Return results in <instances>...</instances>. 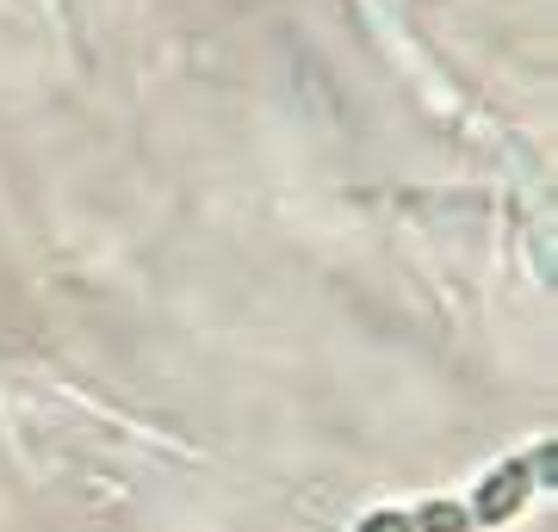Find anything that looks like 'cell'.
<instances>
[{
    "label": "cell",
    "instance_id": "6da1fadb",
    "mask_svg": "<svg viewBox=\"0 0 558 532\" xmlns=\"http://www.w3.org/2000/svg\"><path fill=\"white\" fill-rule=\"evenodd\" d=\"M553 471H558V453L553 440L546 446H527V453L509 465V471L484 477L478 483V508H435V502H422V508H385V514H366L354 532H472V527H497V520H515L539 490H553Z\"/></svg>",
    "mask_w": 558,
    "mask_h": 532
}]
</instances>
